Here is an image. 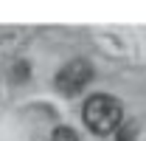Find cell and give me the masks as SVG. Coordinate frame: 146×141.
Segmentation results:
<instances>
[{
    "label": "cell",
    "instance_id": "cell-1",
    "mask_svg": "<svg viewBox=\"0 0 146 141\" xmlns=\"http://www.w3.org/2000/svg\"><path fill=\"white\" fill-rule=\"evenodd\" d=\"M82 119L87 124V130L96 133V136H110L115 133L121 122H124V110H121V102L110 93H93L90 99L82 107Z\"/></svg>",
    "mask_w": 146,
    "mask_h": 141
},
{
    "label": "cell",
    "instance_id": "cell-2",
    "mask_svg": "<svg viewBox=\"0 0 146 141\" xmlns=\"http://www.w3.org/2000/svg\"><path fill=\"white\" fill-rule=\"evenodd\" d=\"M93 79V68L87 59H70L65 68L56 73V90L65 96H76Z\"/></svg>",
    "mask_w": 146,
    "mask_h": 141
},
{
    "label": "cell",
    "instance_id": "cell-3",
    "mask_svg": "<svg viewBox=\"0 0 146 141\" xmlns=\"http://www.w3.org/2000/svg\"><path fill=\"white\" fill-rule=\"evenodd\" d=\"M51 141H79V136L73 133L70 127H56L54 136H51Z\"/></svg>",
    "mask_w": 146,
    "mask_h": 141
},
{
    "label": "cell",
    "instance_id": "cell-4",
    "mask_svg": "<svg viewBox=\"0 0 146 141\" xmlns=\"http://www.w3.org/2000/svg\"><path fill=\"white\" fill-rule=\"evenodd\" d=\"M115 133H118V141H132V136H135V122H121V127Z\"/></svg>",
    "mask_w": 146,
    "mask_h": 141
}]
</instances>
